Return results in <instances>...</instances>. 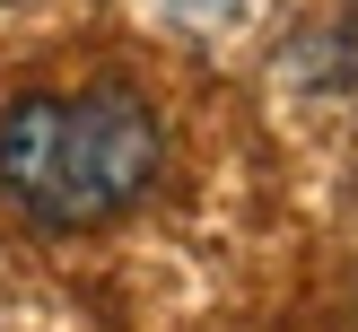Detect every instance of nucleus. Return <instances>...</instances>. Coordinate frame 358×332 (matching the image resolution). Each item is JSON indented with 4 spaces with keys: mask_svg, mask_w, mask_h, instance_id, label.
<instances>
[{
    "mask_svg": "<svg viewBox=\"0 0 358 332\" xmlns=\"http://www.w3.org/2000/svg\"><path fill=\"white\" fill-rule=\"evenodd\" d=\"M166 166V131L140 105V87H35L0 105V192L35 227H105L140 201Z\"/></svg>",
    "mask_w": 358,
    "mask_h": 332,
    "instance_id": "f257e3e1",
    "label": "nucleus"
},
{
    "mask_svg": "<svg viewBox=\"0 0 358 332\" xmlns=\"http://www.w3.org/2000/svg\"><path fill=\"white\" fill-rule=\"evenodd\" d=\"M166 9H175V17H192V27H227L245 0H166Z\"/></svg>",
    "mask_w": 358,
    "mask_h": 332,
    "instance_id": "f03ea898",
    "label": "nucleus"
},
{
    "mask_svg": "<svg viewBox=\"0 0 358 332\" xmlns=\"http://www.w3.org/2000/svg\"><path fill=\"white\" fill-rule=\"evenodd\" d=\"M350 332H358V289H350Z\"/></svg>",
    "mask_w": 358,
    "mask_h": 332,
    "instance_id": "7ed1b4c3",
    "label": "nucleus"
},
{
    "mask_svg": "<svg viewBox=\"0 0 358 332\" xmlns=\"http://www.w3.org/2000/svg\"><path fill=\"white\" fill-rule=\"evenodd\" d=\"M0 9H9V0H0Z\"/></svg>",
    "mask_w": 358,
    "mask_h": 332,
    "instance_id": "20e7f679",
    "label": "nucleus"
}]
</instances>
